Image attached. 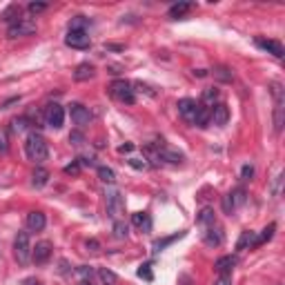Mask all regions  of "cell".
I'll use <instances>...</instances> for the list:
<instances>
[{
  "mask_svg": "<svg viewBox=\"0 0 285 285\" xmlns=\"http://www.w3.org/2000/svg\"><path fill=\"white\" fill-rule=\"evenodd\" d=\"M25 154H27V158L33 160V163H45L47 156H49L47 141L38 132H32L27 136V141H25Z\"/></svg>",
  "mask_w": 285,
  "mask_h": 285,
  "instance_id": "obj_1",
  "label": "cell"
},
{
  "mask_svg": "<svg viewBox=\"0 0 285 285\" xmlns=\"http://www.w3.org/2000/svg\"><path fill=\"white\" fill-rule=\"evenodd\" d=\"M269 92H272V98H274V129L281 132L285 123V92L281 82H269Z\"/></svg>",
  "mask_w": 285,
  "mask_h": 285,
  "instance_id": "obj_2",
  "label": "cell"
},
{
  "mask_svg": "<svg viewBox=\"0 0 285 285\" xmlns=\"http://www.w3.org/2000/svg\"><path fill=\"white\" fill-rule=\"evenodd\" d=\"M14 256L18 265H27L32 261V241H29V232H18L14 238Z\"/></svg>",
  "mask_w": 285,
  "mask_h": 285,
  "instance_id": "obj_3",
  "label": "cell"
},
{
  "mask_svg": "<svg viewBox=\"0 0 285 285\" xmlns=\"http://www.w3.org/2000/svg\"><path fill=\"white\" fill-rule=\"evenodd\" d=\"M105 201H107V212H110L111 219L121 221V216L125 214V198L121 196V192L111 187V190L105 192Z\"/></svg>",
  "mask_w": 285,
  "mask_h": 285,
  "instance_id": "obj_4",
  "label": "cell"
},
{
  "mask_svg": "<svg viewBox=\"0 0 285 285\" xmlns=\"http://www.w3.org/2000/svg\"><path fill=\"white\" fill-rule=\"evenodd\" d=\"M110 94L116 100L127 103V105H134V100H136L134 89H132V82H127V80H114L111 82V87H110Z\"/></svg>",
  "mask_w": 285,
  "mask_h": 285,
  "instance_id": "obj_5",
  "label": "cell"
},
{
  "mask_svg": "<svg viewBox=\"0 0 285 285\" xmlns=\"http://www.w3.org/2000/svg\"><path fill=\"white\" fill-rule=\"evenodd\" d=\"M45 123L51 127V129H61L63 123H65V110H63L58 103H51L45 107Z\"/></svg>",
  "mask_w": 285,
  "mask_h": 285,
  "instance_id": "obj_6",
  "label": "cell"
},
{
  "mask_svg": "<svg viewBox=\"0 0 285 285\" xmlns=\"http://www.w3.org/2000/svg\"><path fill=\"white\" fill-rule=\"evenodd\" d=\"M65 45L71 49H89L92 47V38H89L87 32H76V29H69L65 36Z\"/></svg>",
  "mask_w": 285,
  "mask_h": 285,
  "instance_id": "obj_7",
  "label": "cell"
},
{
  "mask_svg": "<svg viewBox=\"0 0 285 285\" xmlns=\"http://www.w3.org/2000/svg\"><path fill=\"white\" fill-rule=\"evenodd\" d=\"M33 32H36V22L27 20V18H20V20L9 25L7 36H9V38H20V36H29V33H33Z\"/></svg>",
  "mask_w": 285,
  "mask_h": 285,
  "instance_id": "obj_8",
  "label": "cell"
},
{
  "mask_svg": "<svg viewBox=\"0 0 285 285\" xmlns=\"http://www.w3.org/2000/svg\"><path fill=\"white\" fill-rule=\"evenodd\" d=\"M69 116L78 127H87L89 123H92V114H89V110L80 103H71L69 105Z\"/></svg>",
  "mask_w": 285,
  "mask_h": 285,
  "instance_id": "obj_9",
  "label": "cell"
},
{
  "mask_svg": "<svg viewBox=\"0 0 285 285\" xmlns=\"http://www.w3.org/2000/svg\"><path fill=\"white\" fill-rule=\"evenodd\" d=\"M51 256V243L49 241H40L36 243V247H32V261L36 265H45Z\"/></svg>",
  "mask_w": 285,
  "mask_h": 285,
  "instance_id": "obj_10",
  "label": "cell"
},
{
  "mask_svg": "<svg viewBox=\"0 0 285 285\" xmlns=\"http://www.w3.org/2000/svg\"><path fill=\"white\" fill-rule=\"evenodd\" d=\"M176 107H178V114H181L183 121L194 123V116H196V110H198V103H196V100H192V98H181Z\"/></svg>",
  "mask_w": 285,
  "mask_h": 285,
  "instance_id": "obj_11",
  "label": "cell"
},
{
  "mask_svg": "<svg viewBox=\"0 0 285 285\" xmlns=\"http://www.w3.org/2000/svg\"><path fill=\"white\" fill-rule=\"evenodd\" d=\"M256 45L261 47V49H265L268 54H272L274 58H283L285 56V49L283 45L279 43V40H269V38H256Z\"/></svg>",
  "mask_w": 285,
  "mask_h": 285,
  "instance_id": "obj_12",
  "label": "cell"
},
{
  "mask_svg": "<svg viewBox=\"0 0 285 285\" xmlns=\"http://www.w3.org/2000/svg\"><path fill=\"white\" fill-rule=\"evenodd\" d=\"M225 234L221 227H216V225H212V227H207V230L203 232V243L207 247H219L221 243H223Z\"/></svg>",
  "mask_w": 285,
  "mask_h": 285,
  "instance_id": "obj_13",
  "label": "cell"
},
{
  "mask_svg": "<svg viewBox=\"0 0 285 285\" xmlns=\"http://www.w3.org/2000/svg\"><path fill=\"white\" fill-rule=\"evenodd\" d=\"M236 263H238V261H236V256L227 254V256H221L219 261L214 263V269H216L221 276H223V274H232V269L236 268Z\"/></svg>",
  "mask_w": 285,
  "mask_h": 285,
  "instance_id": "obj_14",
  "label": "cell"
},
{
  "mask_svg": "<svg viewBox=\"0 0 285 285\" xmlns=\"http://www.w3.org/2000/svg\"><path fill=\"white\" fill-rule=\"evenodd\" d=\"M212 121L214 125H227V121H230V110H227V105L219 103V105H214V110H212Z\"/></svg>",
  "mask_w": 285,
  "mask_h": 285,
  "instance_id": "obj_15",
  "label": "cell"
},
{
  "mask_svg": "<svg viewBox=\"0 0 285 285\" xmlns=\"http://www.w3.org/2000/svg\"><path fill=\"white\" fill-rule=\"evenodd\" d=\"M247 247H256V232H252V230L241 232L238 241H236V252H243Z\"/></svg>",
  "mask_w": 285,
  "mask_h": 285,
  "instance_id": "obj_16",
  "label": "cell"
},
{
  "mask_svg": "<svg viewBox=\"0 0 285 285\" xmlns=\"http://www.w3.org/2000/svg\"><path fill=\"white\" fill-rule=\"evenodd\" d=\"M45 225H47V219H45L43 212H29L27 214V227L32 232H40L45 230Z\"/></svg>",
  "mask_w": 285,
  "mask_h": 285,
  "instance_id": "obj_17",
  "label": "cell"
},
{
  "mask_svg": "<svg viewBox=\"0 0 285 285\" xmlns=\"http://www.w3.org/2000/svg\"><path fill=\"white\" fill-rule=\"evenodd\" d=\"M94 74H96L94 65H89V63H80V65L76 67V71H74V80L85 82V80H89V78H94Z\"/></svg>",
  "mask_w": 285,
  "mask_h": 285,
  "instance_id": "obj_18",
  "label": "cell"
},
{
  "mask_svg": "<svg viewBox=\"0 0 285 285\" xmlns=\"http://www.w3.org/2000/svg\"><path fill=\"white\" fill-rule=\"evenodd\" d=\"M196 223L201 225V227H212V225H216V216H214V209L212 207H203L201 212H198L196 216Z\"/></svg>",
  "mask_w": 285,
  "mask_h": 285,
  "instance_id": "obj_19",
  "label": "cell"
},
{
  "mask_svg": "<svg viewBox=\"0 0 285 285\" xmlns=\"http://www.w3.org/2000/svg\"><path fill=\"white\" fill-rule=\"evenodd\" d=\"M132 223L136 225L138 230H142V232H149V230H152V216H149L147 212L132 214Z\"/></svg>",
  "mask_w": 285,
  "mask_h": 285,
  "instance_id": "obj_20",
  "label": "cell"
},
{
  "mask_svg": "<svg viewBox=\"0 0 285 285\" xmlns=\"http://www.w3.org/2000/svg\"><path fill=\"white\" fill-rule=\"evenodd\" d=\"M209 118H212V110H209V107H205V105H198L196 116H194V123H192V125H196V127H207Z\"/></svg>",
  "mask_w": 285,
  "mask_h": 285,
  "instance_id": "obj_21",
  "label": "cell"
},
{
  "mask_svg": "<svg viewBox=\"0 0 285 285\" xmlns=\"http://www.w3.org/2000/svg\"><path fill=\"white\" fill-rule=\"evenodd\" d=\"M47 181H49V172L45 170V167H36L32 174V185L36 187V190H40V187L47 185Z\"/></svg>",
  "mask_w": 285,
  "mask_h": 285,
  "instance_id": "obj_22",
  "label": "cell"
},
{
  "mask_svg": "<svg viewBox=\"0 0 285 285\" xmlns=\"http://www.w3.org/2000/svg\"><path fill=\"white\" fill-rule=\"evenodd\" d=\"M192 2H176V5H172L170 7V11H167V16H170V18H174V20H176V18H183V16H185V14H187V11H190V9H192Z\"/></svg>",
  "mask_w": 285,
  "mask_h": 285,
  "instance_id": "obj_23",
  "label": "cell"
},
{
  "mask_svg": "<svg viewBox=\"0 0 285 285\" xmlns=\"http://www.w3.org/2000/svg\"><path fill=\"white\" fill-rule=\"evenodd\" d=\"M183 236H185V232H176V234L167 236V238H158V241H154V252L158 254L160 250H165L167 245H172V243L178 241V238H183Z\"/></svg>",
  "mask_w": 285,
  "mask_h": 285,
  "instance_id": "obj_24",
  "label": "cell"
},
{
  "mask_svg": "<svg viewBox=\"0 0 285 285\" xmlns=\"http://www.w3.org/2000/svg\"><path fill=\"white\" fill-rule=\"evenodd\" d=\"M98 178L105 183V185H114L116 183V174L111 167H105V165H100L98 167Z\"/></svg>",
  "mask_w": 285,
  "mask_h": 285,
  "instance_id": "obj_25",
  "label": "cell"
},
{
  "mask_svg": "<svg viewBox=\"0 0 285 285\" xmlns=\"http://www.w3.org/2000/svg\"><path fill=\"white\" fill-rule=\"evenodd\" d=\"M201 100H203L205 107H214V103L219 100V89H214V87L203 89V96H201Z\"/></svg>",
  "mask_w": 285,
  "mask_h": 285,
  "instance_id": "obj_26",
  "label": "cell"
},
{
  "mask_svg": "<svg viewBox=\"0 0 285 285\" xmlns=\"http://www.w3.org/2000/svg\"><path fill=\"white\" fill-rule=\"evenodd\" d=\"M74 274H76L80 281H92L94 268H92V265H78V268L74 269Z\"/></svg>",
  "mask_w": 285,
  "mask_h": 285,
  "instance_id": "obj_27",
  "label": "cell"
},
{
  "mask_svg": "<svg viewBox=\"0 0 285 285\" xmlns=\"http://www.w3.org/2000/svg\"><path fill=\"white\" fill-rule=\"evenodd\" d=\"M98 279L103 281L105 285H114L116 281H118V276H116L114 272H111V269H107V268H100V269H98Z\"/></svg>",
  "mask_w": 285,
  "mask_h": 285,
  "instance_id": "obj_28",
  "label": "cell"
},
{
  "mask_svg": "<svg viewBox=\"0 0 285 285\" xmlns=\"http://www.w3.org/2000/svg\"><path fill=\"white\" fill-rule=\"evenodd\" d=\"M274 232H276V225L274 223H269L268 227L263 230V234L261 236H256V245H261V243H268V241H272V236H274Z\"/></svg>",
  "mask_w": 285,
  "mask_h": 285,
  "instance_id": "obj_29",
  "label": "cell"
},
{
  "mask_svg": "<svg viewBox=\"0 0 285 285\" xmlns=\"http://www.w3.org/2000/svg\"><path fill=\"white\" fill-rule=\"evenodd\" d=\"M214 78L221 82H232V71L227 67H216L214 69Z\"/></svg>",
  "mask_w": 285,
  "mask_h": 285,
  "instance_id": "obj_30",
  "label": "cell"
},
{
  "mask_svg": "<svg viewBox=\"0 0 285 285\" xmlns=\"http://www.w3.org/2000/svg\"><path fill=\"white\" fill-rule=\"evenodd\" d=\"M89 25V18H85V16H76L74 20L69 22V29H76V32H87V27Z\"/></svg>",
  "mask_w": 285,
  "mask_h": 285,
  "instance_id": "obj_31",
  "label": "cell"
},
{
  "mask_svg": "<svg viewBox=\"0 0 285 285\" xmlns=\"http://www.w3.org/2000/svg\"><path fill=\"white\" fill-rule=\"evenodd\" d=\"M127 230H129V227H127L123 221H114V236L116 238H127Z\"/></svg>",
  "mask_w": 285,
  "mask_h": 285,
  "instance_id": "obj_32",
  "label": "cell"
},
{
  "mask_svg": "<svg viewBox=\"0 0 285 285\" xmlns=\"http://www.w3.org/2000/svg\"><path fill=\"white\" fill-rule=\"evenodd\" d=\"M141 279H145V281H154V272H152V265L149 263H142L141 268H138V272H136Z\"/></svg>",
  "mask_w": 285,
  "mask_h": 285,
  "instance_id": "obj_33",
  "label": "cell"
},
{
  "mask_svg": "<svg viewBox=\"0 0 285 285\" xmlns=\"http://www.w3.org/2000/svg\"><path fill=\"white\" fill-rule=\"evenodd\" d=\"M11 125H14V129H16V132H27V129H29V121L25 118V116L14 118V121H11Z\"/></svg>",
  "mask_w": 285,
  "mask_h": 285,
  "instance_id": "obj_34",
  "label": "cell"
},
{
  "mask_svg": "<svg viewBox=\"0 0 285 285\" xmlns=\"http://www.w3.org/2000/svg\"><path fill=\"white\" fill-rule=\"evenodd\" d=\"M230 196H232V201H234V207L245 203V190H241V187H238L236 192H230Z\"/></svg>",
  "mask_w": 285,
  "mask_h": 285,
  "instance_id": "obj_35",
  "label": "cell"
},
{
  "mask_svg": "<svg viewBox=\"0 0 285 285\" xmlns=\"http://www.w3.org/2000/svg\"><path fill=\"white\" fill-rule=\"evenodd\" d=\"M7 152H9V136L5 129H0V156H5Z\"/></svg>",
  "mask_w": 285,
  "mask_h": 285,
  "instance_id": "obj_36",
  "label": "cell"
},
{
  "mask_svg": "<svg viewBox=\"0 0 285 285\" xmlns=\"http://www.w3.org/2000/svg\"><path fill=\"white\" fill-rule=\"evenodd\" d=\"M234 201H232V196H230V194H225V196H223V212L225 214H232V212H234Z\"/></svg>",
  "mask_w": 285,
  "mask_h": 285,
  "instance_id": "obj_37",
  "label": "cell"
},
{
  "mask_svg": "<svg viewBox=\"0 0 285 285\" xmlns=\"http://www.w3.org/2000/svg\"><path fill=\"white\" fill-rule=\"evenodd\" d=\"M127 163L132 165L134 170H147L149 165H147V160H142V158H129Z\"/></svg>",
  "mask_w": 285,
  "mask_h": 285,
  "instance_id": "obj_38",
  "label": "cell"
},
{
  "mask_svg": "<svg viewBox=\"0 0 285 285\" xmlns=\"http://www.w3.org/2000/svg\"><path fill=\"white\" fill-rule=\"evenodd\" d=\"M252 176H254V167H252V165H243V170H241V178H243V181H250Z\"/></svg>",
  "mask_w": 285,
  "mask_h": 285,
  "instance_id": "obj_39",
  "label": "cell"
},
{
  "mask_svg": "<svg viewBox=\"0 0 285 285\" xmlns=\"http://www.w3.org/2000/svg\"><path fill=\"white\" fill-rule=\"evenodd\" d=\"M65 174H69V176H78V174H80V165H78V160H76V163H71V165H67Z\"/></svg>",
  "mask_w": 285,
  "mask_h": 285,
  "instance_id": "obj_40",
  "label": "cell"
},
{
  "mask_svg": "<svg viewBox=\"0 0 285 285\" xmlns=\"http://www.w3.org/2000/svg\"><path fill=\"white\" fill-rule=\"evenodd\" d=\"M85 247H87V252H94V254H96V252L100 250V243L96 241V238H89V241L85 243Z\"/></svg>",
  "mask_w": 285,
  "mask_h": 285,
  "instance_id": "obj_41",
  "label": "cell"
},
{
  "mask_svg": "<svg viewBox=\"0 0 285 285\" xmlns=\"http://www.w3.org/2000/svg\"><path fill=\"white\" fill-rule=\"evenodd\" d=\"M69 142H74V145H82V142H85V136H82L80 132H71L69 134Z\"/></svg>",
  "mask_w": 285,
  "mask_h": 285,
  "instance_id": "obj_42",
  "label": "cell"
},
{
  "mask_svg": "<svg viewBox=\"0 0 285 285\" xmlns=\"http://www.w3.org/2000/svg\"><path fill=\"white\" fill-rule=\"evenodd\" d=\"M281 183H283V174L276 176L274 185H272V196H279V194H281Z\"/></svg>",
  "mask_w": 285,
  "mask_h": 285,
  "instance_id": "obj_43",
  "label": "cell"
},
{
  "mask_svg": "<svg viewBox=\"0 0 285 285\" xmlns=\"http://www.w3.org/2000/svg\"><path fill=\"white\" fill-rule=\"evenodd\" d=\"M45 9H47L45 2H32V5H29V11H32V14H40V11H45Z\"/></svg>",
  "mask_w": 285,
  "mask_h": 285,
  "instance_id": "obj_44",
  "label": "cell"
},
{
  "mask_svg": "<svg viewBox=\"0 0 285 285\" xmlns=\"http://www.w3.org/2000/svg\"><path fill=\"white\" fill-rule=\"evenodd\" d=\"M78 165H85V167H94V158H92V156H80V158H78Z\"/></svg>",
  "mask_w": 285,
  "mask_h": 285,
  "instance_id": "obj_45",
  "label": "cell"
},
{
  "mask_svg": "<svg viewBox=\"0 0 285 285\" xmlns=\"http://www.w3.org/2000/svg\"><path fill=\"white\" fill-rule=\"evenodd\" d=\"M214 285H232V276H230V274H223Z\"/></svg>",
  "mask_w": 285,
  "mask_h": 285,
  "instance_id": "obj_46",
  "label": "cell"
},
{
  "mask_svg": "<svg viewBox=\"0 0 285 285\" xmlns=\"http://www.w3.org/2000/svg\"><path fill=\"white\" fill-rule=\"evenodd\" d=\"M132 149H134L132 142H125V145H121V147H118V152H121V154H129Z\"/></svg>",
  "mask_w": 285,
  "mask_h": 285,
  "instance_id": "obj_47",
  "label": "cell"
},
{
  "mask_svg": "<svg viewBox=\"0 0 285 285\" xmlns=\"http://www.w3.org/2000/svg\"><path fill=\"white\" fill-rule=\"evenodd\" d=\"M105 49H110V51H123V45H105Z\"/></svg>",
  "mask_w": 285,
  "mask_h": 285,
  "instance_id": "obj_48",
  "label": "cell"
},
{
  "mask_svg": "<svg viewBox=\"0 0 285 285\" xmlns=\"http://www.w3.org/2000/svg\"><path fill=\"white\" fill-rule=\"evenodd\" d=\"M22 285H43V283H40L38 279H25L22 281Z\"/></svg>",
  "mask_w": 285,
  "mask_h": 285,
  "instance_id": "obj_49",
  "label": "cell"
},
{
  "mask_svg": "<svg viewBox=\"0 0 285 285\" xmlns=\"http://www.w3.org/2000/svg\"><path fill=\"white\" fill-rule=\"evenodd\" d=\"M67 268H69V265H67V261H65V258H63V261H61V272H63V274H67V272H69V269H67Z\"/></svg>",
  "mask_w": 285,
  "mask_h": 285,
  "instance_id": "obj_50",
  "label": "cell"
},
{
  "mask_svg": "<svg viewBox=\"0 0 285 285\" xmlns=\"http://www.w3.org/2000/svg\"><path fill=\"white\" fill-rule=\"evenodd\" d=\"M194 76L203 78V76H207V71H205V69H196V71H194Z\"/></svg>",
  "mask_w": 285,
  "mask_h": 285,
  "instance_id": "obj_51",
  "label": "cell"
},
{
  "mask_svg": "<svg viewBox=\"0 0 285 285\" xmlns=\"http://www.w3.org/2000/svg\"><path fill=\"white\" fill-rule=\"evenodd\" d=\"M78 285H89V281H80V283H78Z\"/></svg>",
  "mask_w": 285,
  "mask_h": 285,
  "instance_id": "obj_52",
  "label": "cell"
}]
</instances>
